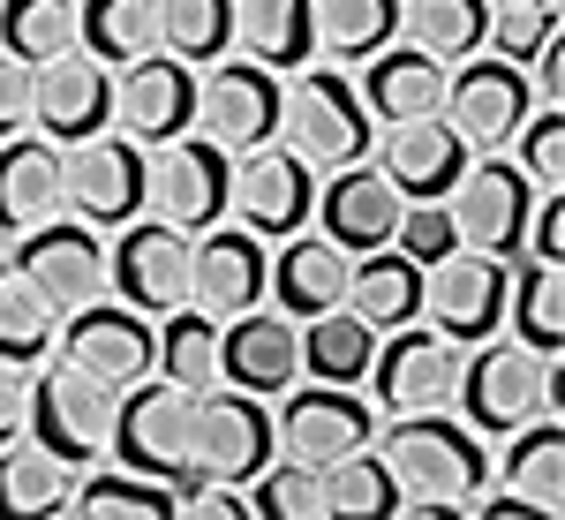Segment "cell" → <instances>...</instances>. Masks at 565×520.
<instances>
[{
  "mask_svg": "<svg viewBox=\"0 0 565 520\" xmlns=\"http://www.w3.org/2000/svg\"><path fill=\"white\" fill-rule=\"evenodd\" d=\"M392 250H399V257H415L423 272H430L437 257H452V250H460V226H452V212H445V197H415V204H399Z\"/></svg>",
  "mask_w": 565,
  "mask_h": 520,
  "instance_id": "ee69618b",
  "label": "cell"
},
{
  "mask_svg": "<svg viewBox=\"0 0 565 520\" xmlns=\"http://www.w3.org/2000/svg\"><path fill=\"white\" fill-rule=\"evenodd\" d=\"M543 39H558V8H490V31H482V53H498V61H513L527 68Z\"/></svg>",
  "mask_w": 565,
  "mask_h": 520,
  "instance_id": "f6af8a7d",
  "label": "cell"
},
{
  "mask_svg": "<svg viewBox=\"0 0 565 520\" xmlns=\"http://www.w3.org/2000/svg\"><path fill=\"white\" fill-rule=\"evenodd\" d=\"M53 354H61V362H76V370L98 378V385L129 392L136 378H151V317L129 309L121 295H114V303L98 295V303L68 309V317L53 325Z\"/></svg>",
  "mask_w": 565,
  "mask_h": 520,
  "instance_id": "7c38bea8",
  "label": "cell"
},
{
  "mask_svg": "<svg viewBox=\"0 0 565 520\" xmlns=\"http://www.w3.org/2000/svg\"><path fill=\"white\" fill-rule=\"evenodd\" d=\"M340 309H354L370 332H392V325H415L423 317V264L399 257V250H362L348 257V287H340Z\"/></svg>",
  "mask_w": 565,
  "mask_h": 520,
  "instance_id": "4316f807",
  "label": "cell"
},
{
  "mask_svg": "<svg viewBox=\"0 0 565 520\" xmlns=\"http://www.w3.org/2000/svg\"><path fill=\"white\" fill-rule=\"evenodd\" d=\"M340 287H348V250H332L317 226H302V234H279V242H271L264 303L287 309L295 325H302V317H317V309H332V303H340Z\"/></svg>",
  "mask_w": 565,
  "mask_h": 520,
  "instance_id": "d4e9b609",
  "label": "cell"
},
{
  "mask_svg": "<svg viewBox=\"0 0 565 520\" xmlns=\"http://www.w3.org/2000/svg\"><path fill=\"white\" fill-rule=\"evenodd\" d=\"M370 445H377V460H385L392 482H399V513H415V520L460 513L468 490L490 482L482 437L468 431V423H452L445 407H430V415H392V423H377Z\"/></svg>",
  "mask_w": 565,
  "mask_h": 520,
  "instance_id": "6da1fadb",
  "label": "cell"
},
{
  "mask_svg": "<svg viewBox=\"0 0 565 520\" xmlns=\"http://www.w3.org/2000/svg\"><path fill=\"white\" fill-rule=\"evenodd\" d=\"M362 106L370 121H415V114H437L445 106V61L423 53V45H385L362 61Z\"/></svg>",
  "mask_w": 565,
  "mask_h": 520,
  "instance_id": "83f0119b",
  "label": "cell"
},
{
  "mask_svg": "<svg viewBox=\"0 0 565 520\" xmlns=\"http://www.w3.org/2000/svg\"><path fill=\"white\" fill-rule=\"evenodd\" d=\"M302 378V325L287 309H242L218 325V385H242L257 400H279V392Z\"/></svg>",
  "mask_w": 565,
  "mask_h": 520,
  "instance_id": "7402d4cb",
  "label": "cell"
},
{
  "mask_svg": "<svg viewBox=\"0 0 565 520\" xmlns=\"http://www.w3.org/2000/svg\"><path fill=\"white\" fill-rule=\"evenodd\" d=\"M53 513H68V468L31 437H8L0 445V520H53Z\"/></svg>",
  "mask_w": 565,
  "mask_h": 520,
  "instance_id": "836d02e7",
  "label": "cell"
},
{
  "mask_svg": "<svg viewBox=\"0 0 565 520\" xmlns=\"http://www.w3.org/2000/svg\"><path fill=\"white\" fill-rule=\"evenodd\" d=\"M249 513H264V520H324L317 468H309V460H287V453H271L257 476H249Z\"/></svg>",
  "mask_w": 565,
  "mask_h": 520,
  "instance_id": "7bdbcfd3",
  "label": "cell"
},
{
  "mask_svg": "<svg viewBox=\"0 0 565 520\" xmlns=\"http://www.w3.org/2000/svg\"><path fill=\"white\" fill-rule=\"evenodd\" d=\"M151 378H167L181 392H212L218 385V317L196 303L151 317Z\"/></svg>",
  "mask_w": 565,
  "mask_h": 520,
  "instance_id": "f546056e",
  "label": "cell"
},
{
  "mask_svg": "<svg viewBox=\"0 0 565 520\" xmlns=\"http://www.w3.org/2000/svg\"><path fill=\"white\" fill-rule=\"evenodd\" d=\"M76 45L106 68L159 53V0H76Z\"/></svg>",
  "mask_w": 565,
  "mask_h": 520,
  "instance_id": "d590c367",
  "label": "cell"
},
{
  "mask_svg": "<svg viewBox=\"0 0 565 520\" xmlns=\"http://www.w3.org/2000/svg\"><path fill=\"white\" fill-rule=\"evenodd\" d=\"M271 460V407L242 385L196 392V437H189V476L249 482Z\"/></svg>",
  "mask_w": 565,
  "mask_h": 520,
  "instance_id": "d6986e66",
  "label": "cell"
},
{
  "mask_svg": "<svg viewBox=\"0 0 565 520\" xmlns=\"http://www.w3.org/2000/svg\"><path fill=\"white\" fill-rule=\"evenodd\" d=\"M505 332L535 354H558L565 347V279L558 264H521V279L505 287Z\"/></svg>",
  "mask_w": 565,
  "mask_h": 520,
  "instance_id": "f35d334b",
  "label": "cell"
},
{
  "mask_svg": "<svg viewBox=\"0 0 565 520\" xmlns=\"http://www.w3.org/2000/svg\"><path fill=\"white\" fill-rule=\"evenodd\" d=\"M114 400L121 392L84 378L76 362H61V354H45L39 370H31V415H23V437L45 445L68 476L90 468V460H106V445H114Z\"/></svg>",
  "mask_w": 565,
  "mask_h": 520,
  "instance_id": "277c9868",
  "label": "cell"
},
{
  "mask_svg": "<svg viewBox=\"0 0 565 520\" xmlns=\"http://www.w3.org/2000/svg\"><path fill=\"white\" fill-rule=\"evenodd\" d=\"M399 189H392L377 167H340L324 189H317V204H309V219H317V234L332 242V250H348V257H362V250H385L392 226H399Z\"/></svg>",
  "mask_w": 565,
  "mask_h": 520,
  "instance_id": "cb8c5ba5",
  "label": "cell"
},
{
  "mask_svg": "<svg viewBox=\"0 0 565 520\" xmlns=\"http://www.w3.org/2000/svg\"><path fill=\"white\" fill-rule=\"evenodd\" d=\"M392 39H399V0H309V45L332 68H354Z\"/></svg>",
  "mask_w": 565,
  "mask_h": 520,
  "instance_id": "4dcf8cb0",
  "label": "cell"
},
{
  "mask_svg": "<svg viewBox=\"0 0 565 520\" xmlns=\"http://www.w3.org/2000/svg\"><path fill=\"white\" fill-rule=\"evenodd\" d=\"M505 287H513V264L482 257V250H452L423 272V317H430L445 340L476 347L490 332H505Z\"/></svg>",
  "mask_w": 565,
  "mask_h": 520,
  "instance_id": "5bb4252c",
  "label": "cell"
},
{
  "mask_svg": "<svg viewBox=\"0 0 565 520\" xmlns=\"http://www.w3.org/2000/svg\"><path fill=\"white\" fill-rule=\"evenodd\" d=\"M527 84H535V106H558V98H565V53H558V39H543V53L527 61Z\"/></svg>",
  "mask_w": 565,
  "mask_h": 520,
  "instance_id": "816d5d0a",
  "label": "cell"
},
{
  "mask_svg": "<svg viewBox=\"0 0 565 520\" xmlns=\"http://www.w3.org/2000/svg\"><path fill=\"white\" fill-rule=\"evenodd\" d=\"M513 144H521L513 167H521L535 189H565V114H558V106H535Z\"/></svg>",
  "mask_w": 565,
  "mask_h": 520,
  "instance_id": "bcb514c9",
  "label": "cell"
},
{
  "mask_svg": "<svg viewBox=\"0 0 565 520\" xmlns=\"http://www.w3.org/2000/svg\"><path fill=\"white\" fill-rule=\"evenodd\" d=\"M174 513H189V520H242L249 513V490H242V482H218V476H181L174 482Z\"/></svg>",
  "mask_w": 565,
  "mask_h": 520,
  "instance_id": "7dc6e473",
  "label": "cell"
},
{
  "mask_svg": "<svg viewBox=\"0 0 565 520\" xmlns=\"http://www.w3.org/2000/svg\"><path fill=\"white\" fill-rule=\"evenodd\" d=\"M377 151V173H385L392 189L415 204V197H452V181H460V167L476 159L460 136H452V121L445 114H415V121H385V136L370 144Z\"/></svg>",
  "mask_w": 565,
  "mask_h": 520,
  "instance_id": "603a6c76",
  "label": "cell"
},
{
  "mask_svg": "<svg viewBox=\"0 0 565 520\" xmlns=\"http://www.w3.org/2000/svg\"><path fill=\"white\" fill-rule=\"evenodd\" d=\"M143 173H151L143 144H129L121 129H98L84 144H61V204L84 226H129L143 212Z\"/></svg>",
  "mask_w": 565,
  "mask_h": 520,
  "instance_id": "52a82bcc",
  "label": "cell"
},
{
  "mask_svg": "<svg viewBox=\"0 0 565 520\" xmlns=\"http://www.w3.org/2000/svg\"><path fill=\"white\" fill-rule=\"evenodd\" d=\"M452 400H460V423L476 437H505V431H521V423H535V415H558L565 370H558V354H535V347L490 332V340H476L460 354Z\"/></svg>",
  "mask_w": 565,
  "mask_h": 520,
  "instance_id": "7a4b0ae2",
  "label": "cell"
},
{
  "mask_svg": "<svg viewBox=\"0 0 565 520\" xmlns=\"http://www.w3.org/2000/svg\"><path fill=\"white\" fill-rule=\"evenodd\" d=\"M15 272L39 287V303L53 317H68V309H84L106 295V242L90 234L84 219H45L31 234H15Z\"/></svg>",
  "mask_w": 565,
  "mask_h": 520,
  "instance_id": "2e32d148",
  "label": "cell"
},
{
  "mask_svg": "<svg viewBox=\"0 0 565 520\" xmlns=\"http://www.w3.org/2000/svg\"><path fill=\"white\" fill-rule=\"evenodd\" d=\"M61 144L53 136H8L0 144V234H31L45 219H61Z\"/></svg>",
  "mask_w": 565,
  "mask_h": 520,
  "instance_id": "484cf974",
  "label": "cell"
},
{
  "mask_svg": "<svg viewBox=\"0 0 565 520\" xmlns=\"http://www.w3.org/2000/svg\"><path fill=\"white\" fill-rule=\"evenodd\" d=\"M309 204H317V173L287 151V144H257V151H234L226 173V219H242L249 234L279 242V234H302Z\"/></svg>",
  "mask_w": 565,
  "mask_h": 520,
  "instance_id": "4fadbf2b",
  "label": "cell"
},
{
  "mask_svg": "<svg viewBox=\"0 0 565 520\" xmlns=\"http://www.w3.org/2000/svg\"><path fill=\"white\" fill-rule=\"evenodd\" d=\"M159 45L189 68H212L234 53V0H159Z\"/></svg>",
  "mask_w": 565,
  "mask_h": 520,
  "instance_id": "ab89813d",
  "label": "cell"
},
{
  "mask_svg": "<svg viewBox=\"0 0 565 520\" xmlns=\"http://www.w3.org/2000/svg\"><path fill=\"white\" fill-rule=\"evenodd\" d=\"M264 272H271V242L249 234L242 219H234V226L212 219V226L189 234V303L212 309L218 325L264 303Z\"/></svg>",
  "mask_w": 565,
  "mask_h": 520,
  "instance_id": "ffe728a7",
  "label": "cell"
},
{
  "mask_svg": "<svg viewBox=\"0 0 565 520\" xmlns=\"http://www.w3.org/2000/svg\"><path fill=\"white\" fill-rule=\"evenodd\" d=\"M114 129L129 136V144H143V151L189 136L196 129V68L174 61V53L121 61V76H114Z\"/></svg>",
  "mask_w": 565,
  "mask_h": 520,
  "instance_id": "e0dca14e",
  "label": "cell"
},
{
  "mask_svg": "<svg viewBox=\"0 0 565 520\" xmlns=\"http://www.w3.org/2000/svg\"><path fill=\"white\" fill-rule=\"evenodd\" d=\"M445 212H452V226H460V250H482V257L521 264L527 212H535V181H527L513 159L476 151V159L460 167V181H452Z\"/></svg>",
  "mask_w": 565,
  "mask_h": 520,
  "instance_id": "8992f818",
  "label": "cell"
},
{
  "mask_svg": "<svg viewBox=\"0 0 565 520\" xmlns=\"http://www.w3.org/2000/svg\"><path fill=\"white\" fill-rule=\"evenodd\" d=\"M279 91H287L279 68H264L249 53H218L212 68H196V129L218 151H257L279 136Z\"/></svg>",
  "mask_w": 565,
  "mask_h": 520,
  "instance_id": "9c48e42d",
  "label": "cell"
},
{
  "mask_svg": "<svg viewBox=\"0 0 565 520\" xmlns=\"http://www.w3.org/2000/svg\"><path fill=\"white\" fill-rule=\"evenodd\" d=\"M234 53L295 76L309 68V0H234Z\"/></svg>",
  "mask_w": 565,
  "mask_h": 520,
  "instance_id": "1f68e13d",
  "label": "cell"
},
{
  "mask_svg": "<svg viewBox=\"0 0 565 520\" xmlns=\"http://www.w3.org/2000/svg\"><path fill=\"white\" fill-rule=\"evenodd\" d=\"M437 114L452 121V136L468 151H505L521 136V121L535 114V84H527V68L498 61V53H468V61L445 68V106Z\"/></svg>",
  "mask_w": 565,
  "mask_h": 520,
  "instance_id": "ba28073f",
  "label": "cell"
},
{
  "mask_svg": "<svg viewBox=\"0 0 565 520\" xmlns=\"http://www.w3.org/2000/svg\"><path fill=\"white\" fill-rule=\"evenodd\" d=\"M490 476L505 482L527 513L551 520L565 506V423L558 415H535V423H521V431H505V453H498Z\"/></svg>",
  "mask_w": 565,
  "mask_h": 520,
  "instance_id": "f1b7e54d",
  "label": "cell"
},
{
  "mask_svg": "<svg viewBox=\"0 0 565 520\" xmlns=\"http://www.w3.org/2000/svg\"><path fill=\"white\" fill-rule=\"evenodd\" d=\"M482 8H558V0H482Z\"/></svg>",
  "mask_w": 565,
  "mask_h": 520,
  "instance_id": "f5cc1de1",
  "label": "cell"
},
{
  "mask_svg": "<svg viewBox=\"0 0 565 520\" xmlns=\"http://www.w3.org/2000/svg\"><path fill=\"white\" fill-rule=\"evenodd\" d=\"M106 295H121L143 317H167V309L189 303V234L167 226V219L136 212L121 226V242L106 250Z\"/></svg>",
  "mask_w": 565,
  "mask_h": 520,
  "instance_id": "9a60e30c",
  "label": "cell"
},
{
  "mask_svg": "<svg viewBox=\"0 0 565 520\" xmlns=\"http://www.w3.org/2000/svg\"><path fill=\"white\" fill-rule=\"evenodd\" d=\"M76 45V0H0V53L39 68Z\"/></svg>",
  "mask_w": 565,
  "mask_h": 520,
  "instance_id": "60d3db41",
  "label": "cell"
},
{
  "mask_svg": "<svg viewBox=\"0 0 565 520\" xmlns=\"http://www.w3.org/2000/svg\"><path fill=\"white\" fill-rule=\"evenodd\" d=\"M482 31H490V8L482 0H399V39L437 53L445 68L482 53Z\"/></svg>",
  "mask_w": 565,
  "mask_h": 520,
  "instance_id": "74e56055",
  "label": "cell"
},
{
  "mask_svg": "<svg viewBox=\"0 0 565 520\" xmlns=\"http://www.w3.org/2000/svg\"><path fill=\"white\" fill-rule=\"evenodd\" d=\"M31 121H39V136H53V144H84V136L114 129V68L90 61L84 45L39 61V68H31Z\"/></svg>",
  "mask_w": 565,
  "mask_h": 520,
  "instance_id": "44dd1931",
  "label": "cell"
},
{
  "mask_svg": "<svg viewBox=\"0 0 565 520\" xmlns=\"http://www.w3.org/2000/svg\"><path fill=\"white\" fill-rule=\"evenodd\" d=\"M53 309L39 303V287L15 272V264H0V362H23V370H39L45 354H53Z\"/></svg>",
  "mask_w": 565,
  "mask_h": 520,
  "instance_id": "b9f144b4",
  "label": "cell"
},
{
  "mask_svg": "<svg viewBox=\"0 0 565 520\" xmlns=\"http://www.w3.org/2000/svg\"><path fill=\"white\" fill-rule=\"evenodd\" d=\"M31 129V68L15 53H0V144Z\"/></svg>",
  "mask_w": 565,
  "mask_h": 520,
  "instance_id": "681fc988",
  "label": "cell"
},
{
  "mask_svg": "<svg viewBox=\"0 0 565 520\" xmlns=\"http://www.w3.org/2000/svg\"><path fill=\"white\" fill-rule=\"evenodd\" d=\"M521 257H535V264H565V197H558V189H543V204L527 212Z\"/></svg>",
  "mask_w": 565,
  "mask_h": 520,
  "instance_id": "c3c4849f",
  "label": "cell"
},
{
  "mask_svg": "<svg viewBox=\"0 0 565 520\" xmlns=\"http://www.w3.org/2000/svg\"><path fill=\"white\" fill-rule=\"evenodd\" d=\"M317 490H324V520H385L399 513V482L392 468L362 445V453H340L317 468Z\"/></svg>",
  "mask_w": 565,
  "mask_h": 520,
  "instance_id": "8d00e7d4",
  "label": "cell"
},
{
  "mask_svg": "<svg viewBox=\"0 0 565 520\" xmlns=\"http://www.w3.org/2000/svg\"><path fill=\"white\" fill-rule=\"evenodd\" d=\"M23 415H31V370L23 362H0V445L23 437Z\"/></svg>",
  "mask_w": 565,
  "mask_h": 520,
  "instance_id": "f907efd6",
  "label": "cell"
},
{
  "mask_svg": "<svg viewBox=\"0 0 565 520\" xmlns=\"http://www.w3.org/2000/svg\"><path fill=\"white\" fill-rule=\"evenodd\" d=\"M226 173H234V151H218L212 136H174V144H159V159L143 173V212L196 234L226 219Z\"/></svg>",
  "mask_w": 565,
  "mask_h": 520,
  "instance_id": "ac0fdd59",
  "label": "cell"
},
{
  "mask_svg": "<svg viewBox=\"0 0 565 520\" xmlns=\"http://www.w3.org/2000/svg\"><path fill=\"white\" fill-rule=\"evenodd\" d=\"M279 144L309 173H340V167H362L370 159L377 121H370L362 91L324 61V68H295L287 76V91H279Z\"/></svg>",
  "mask_w": 565,
  "mask_h": 520,
  "instance_id": "3957f363",
  "label": "cell"
},
{
  "mask_svg": "<svg viewBox=\"0 0 565 520\" xmlns=\"http://www.w3.org/2000/svg\"><path fill=\"white\" fill-rule=\"evenodd\" d=\"M68 513H84V520H167L174 513V482H159V476H136V468H106V460H90L84 482L68 490Z\"/></svg>",
  "mask_w": 565,
  "mask_h": 520,
  "instance_id": "e575fe53",
  "label": "cell"
},
{
  "mask_svg": "<svg viewBox=\"0 0 565 520\" xmlns=\"http://www.w3.org/2000/svg\"><path fill=\"white\" fill-rule=\"evenodd\" d=\"M460 354H468L460 340H445L437 325L415 317V325H392L385 340H377L362 385H377V407H385V415H430V407H452Z\"/></svg>",
  "mask_w": 565,
  "mask_h": 520,
  "instance_id": "8fae6325",
  "label": "cell"
},
{
  "mask_svg": "<svg viewBox=\"0 0 565 520\" xmlns=\"http://www.w3.org/2000/svg\"><path fill=\"white\" fill-rule=\"evenodd\" d=\"M370 437H377V407L354 400V385H317V378L302 385L295 378L279 392V407H271V453L309 460V468H324L340 453H362Z\"/></svg>",
  "mask_w": 565,
  "mask_h": 520,
  "instance_id": "30bf717a",
  "label": "cell"
},
{
  "mask_svg": "<svg viewBox=\"0 0 565 520\" xmlns=\"http://www.w3.org/2000/svg\"><path fill=\"white\" fill-rule=\"evenodd\" d=\"M370 354H377V332L354 309L332 303L317 317H302V378H317V385H362Z\"/></svg>",
  "mask_w": 565,
  "mask_h": 520,
  "instance_id": "d6a6232c",
  "label": "cell"
},
{
  "mask_svg": "<svg viewBox=\"0 0 565 520\" xmlns=\"http://www.w3.org/2000/svg\"><path fill=\"white\" fill-rule=\"evenodd\" d=\"M189 437H196V392L167 385V378H136L114 400V445H106V460H121L136 476L181 482L189 476Z\"/></svg>",
  "mask_w": 565,
  "mask_h": 520,
  "instance_id": "5b68a950",
  "label": "cell"
}]
</instances>
